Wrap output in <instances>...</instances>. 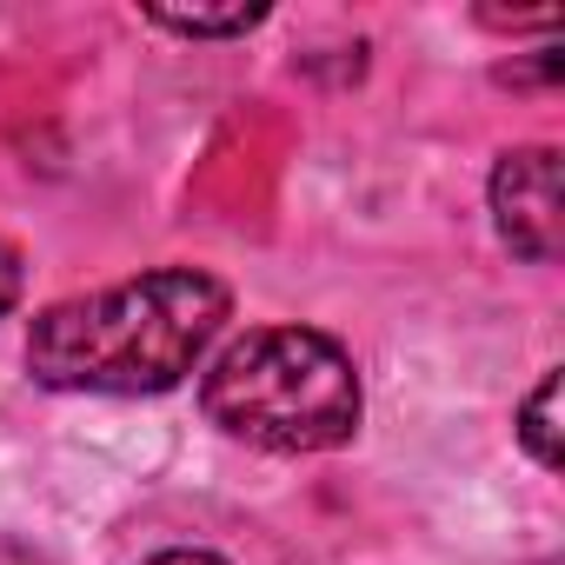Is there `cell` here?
<instances>
[{"label": "cell", "instance_id": "3957f363", "mask_svg": "<svg viewBox=\"0 0 565 565\" xmlns=\"http://www.w3.org/2000/svg\"><path fill=\"white\" fill-rule=\"evenodd\" d=\"M492 226L532 266H552L565 253V206H558V153L552 147L499 153V167H492Z\"/></svg>", "mask_w": 565, "mask_h": 565}, {"label": "cell", "instance_id": "7a4b0ae2", "mask_svg": "<svg viewBox=\"0 0 565 565\" xmlns=\"http://www.w3.org/2000/svg\"><path fill=\"white\" fill-rule=\"evenodd\" d=\"M200 406L259 452H333L360 433V373L320 327H253L206 366Z\"/></svg>", "mask_w": 565, "mask_h": 565}, {"label": "cell", "instance_id": "277c9868", "mask_svg": "<svg viewBox=\"0 0 565 565\" xmlns=\"http://www.w3.org/2000/svg\"><path fill=\"white\" fill-rule=\"evenodd\" d=\"M558 386H565V380H558V366H552V373L532 386V399L519 406V439H525V452H532L545 472L565 466V439H558Z\"/></svg>", "mask_w": 565, "mask_h": 565}, {"label": "cell", "instance_id": "6da1fadb", "mask_svg": "<svg viewBox=\"0 0 565 565\" xmlns=\"http://www.w3.org/2000/svg\"><path fill=\"white\" fill-rule=\"evenodd\" d=\"M233 320V294L200 266H160L100 294L54 300L28 327V373L47 393H173L220 327Z\"/></svg>", "mask_w": 565, "mask_h": 565}, {"label": "cell", "instance_id": "52a82bcc", "mask_svg": "<svg viewBox=\"0 0 565 565\" xmlns=\"http://www.w3.org/2000/svg\"><path fill=\"white\" fill-rule=\"evenodd\" d=\"M140 565H226L220 552H193V545H173V552H153V558H140Z\"/></svg>", "mask_w": 565, "mask_h": 565}, {"label": "cell", "instance_id": "8992f818", "mask_svg": "<svg viewBox=\"0 0 565 565\" xmlns=\"http://www.w3.org/2000/svg\"><path fill=\"white\" fill-rule=\"evenodd\" d=\"M14 300H21V253L0 239V320L14 313Z\"/></svg>", "mask_w": 565, "mask_h": 565}, {"label": "cell", "instance_id": "5b68a950", "mask_svg": "<svg viewBox=\"0 0 565 565\" xmlns=\"http://www.w3.org/2000/svg\"><path fill=\"white\" fill-rule=\"evenodd\" d=\"M147 21L153 28H167V34H186V41H233V34H246V28H259L266 21V8H226V14H186V8H147Z\"/></svg>", "mask_w": 565, "mask_h": 565}, {"label": "cell", "instance_id": "ba28073f", "mask_svg": "<svg viewBox=\"0 0 565 565\" xmlns=\"http://www.w3.org/2000/svg\"><path fill=\"white\" fill-rule=\"evenodd\" d=\"M0 565H41V552H34L28 539H8V532H0Z\"/></svg>", "mask_w": 565, "mask_h": 565}]
</instances>
